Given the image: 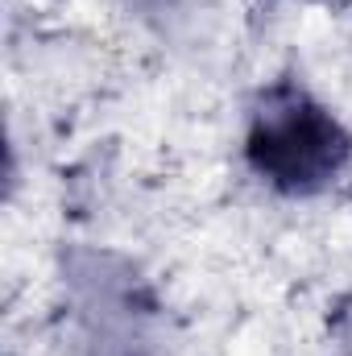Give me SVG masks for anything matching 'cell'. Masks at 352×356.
I'll return each mask as SVG.
<instances>
[{
	"instance_id": "cell-1",
	"label": "cell",
	"mask_w": 352,
	"mask_h": 356,
	"mask_svg": "<svg viewBox=\"0 0 352 356\" xmlns=\"http://www.w3.org/2000/svg\"><path fill=\"white\" fill-rule=\"evenodd\" d=\"M249 166L282 195H315L349 166L352 137L303 88H273L253 112Z\"/></svg>"
}]
</instances>
